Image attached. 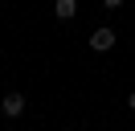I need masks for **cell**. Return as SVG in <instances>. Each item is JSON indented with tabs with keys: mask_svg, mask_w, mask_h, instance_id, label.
<instances>
[{
	"mask_svg": "<svg viewBox=\"0 0 135 131\" xmlns=\"http://www.w3.org/2000/svg\"><path fill=\"white\" fill-rule=\"evenodd\" d=\"M25 106H29V98L21 94V90H8V94L0 98V115H4V119H21Z\"/></svg>",
	"mask_w": 135,
	"mask_h": 131,
	"instance_id": "obj_1",
	"label": "cell"
},
{
	"mask_svg": "<svg viewBox=\"0 0 135 131\" xmlns=\"http://www.w3.org/2000/svg\"><path fill=\"white\" fill-rule=\"evenodd\" d=\"M115 41H119V33L110 29V25H98V29L90 33V49H94V53H107V49H115Z\"/></svg>",
	"mask_w": 135,
	"mask_h": 131,
	"instance_id": "obj_2",
	"label": "cell"
},
{
	"mask_svg": "<svg viewBox=\"0 0 135 131\" xmlns=\"http://www.w3.org/2000/svg\"><path fill=\"white\" fill-rule=\"evenodd\" d=\"M53 16L57 21H74L78 16V0H53Z\"/></svg>",
	"mask_w": 135,
	"mask_h": 131,
	"instance_id": "obj_3",
	"label": "cell"
},
{
	"mask_svg": "<svg viewBox=\"0 0 135 131\" xmlns=\"http://www.w3.org/2000/svg\"><path fill=\"white\" fill-rule=\"evenodd\" d=\"M123 4H127V0H102V8H107V12H119Z\"/></svg>",
	"mask_w": 135,
	"mask_h": 131,
	"instance_id": "obj_4",
	"label": "cell"
},
{
	"mask_svg": "<svg viewBox=\"0 0 135 131\" xmlns=\"http://www.w3.org/2000/svg\"><path fill=\"white\" fill-rule=\"evenodd\" d=\"M127 111H135V90H131V94H127Z\"/></svg>",
	"mask_w": 135,
	"mask_h": 131,
	"instance_id": "obj_5",
	"label": "cell"
}]
</instances>
